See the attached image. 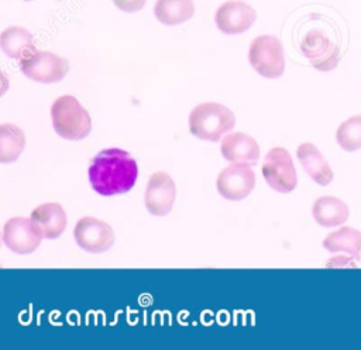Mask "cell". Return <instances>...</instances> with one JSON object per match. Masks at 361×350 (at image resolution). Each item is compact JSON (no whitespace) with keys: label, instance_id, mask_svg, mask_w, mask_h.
Wrapping results in <instances>:
<instances>
[{"label":"cell","instance_id":"cell-1","mask_svg":"<svg viewBox=\"0 0 361 350\" xmlns=\"http://www.w3.org/2000/svg\"><path fill=\"white\" fill-rule=\"evenodd\" d=\"M138 176L135 159L124 150L107 148L94 155L89 167L92 188L103 196L130 191Z\"/></svg>","mask_w":361,"mask_h":350},{"label":"cell","instance_id":"cell-2","mask_svg":"<svg viewBox=\"0 0 361 350\" xmlns=\"http://www.w3.org/2000/svg\"><path fill=\"white\" fill-rule=\"evenodd\" d=\"M235 124L233 111L221 103L204 102L189 113V130L202 140L219 141Z\"/></svg>","mask_w":361,"mask_h":350},{"label":"cell","instance_id":"cell-3","mask_svg":"<svg viewBox=\"0 0 361 350\" xmlns=\"http://www.w3.org/2000/svg\"><path fill=\"white\" fill-rule=\"evenodd\" d=\"M52 126L66 140H83L90 134L92 120L87 110L71 95L59 96L51 106Z\"/></svg>","mask_w":361,"mask_h":350},{"label":"cell","instance_id":"cell-4","mask_svg":"<svg viewBox=\"0 0 361 350\" xmlns=\"http://www.w3.org/2000/svg\"><path fill=\"white\" fill-rule=\"evenodd\" d=\"M251 66L264 78H279L285 71L283 47L275 35L264 34L257 37L248 51Z\"/></svg>","mask_w":361,"mask_h":350},{"label":"cell","instance_id":"cell-5","mask_svg":"<svg viewBox=\"0 0 361 350\" xmlns=\"http://www.w3.org/2000/svg\"><path fill=\"white\" fill-rule=\"evenodd\" d=\"M300 51L319 71L327 72L337 66L340 47L322 28L309 30L300 41Z\"/></svg>","mask_w":361,"mask_h":350},{"label":"cell","instance_id":"cell-6","mask_svg":"<svg viewBox=\"0 0 361 350\" xmlns=\"http://www.w3.org/2000/svg\"><path fill=\"white\" fill-rule=\"evenodd\" d=\"M262 176L274 191L282 193L292 192L298 178L290 154L282 147L269 150L262 162Z\"/></svg>","mask_w":361,"mask_h":350},{"label":"cell","instance_id":"cell-7","mask_svg":"<svg viewBox=\"0 0 361 350\" xmlns=\"http://www.w3.org/2000/svg\"><path fill=\"white\" fill-rule=\"evenodd\" d=\"M21 72L41 83H54L65 78L69 71V64L65 58L49 51H35L28 58L20 61Z\"/></svg>","mask_w":361,"mask_h":350},{"label":"cell","instance_id":"cell-8","mask_svg":"<svg viewBox=\"0 0 361 350\" xmlns=\"http://www.w3.org/2000/svg\"><path fill=\"white\" fill-rule=\"evenodd\" d=\"M44 239L39 226L32 217H11L3 227V243L17 254H30Z\"/></svg>","mask_w":361,"mask_h":350},{"label":"cell","instance_id":"cell-9","mask_svg":"<svg viewBox=\"0 0 361 350\" xmlns=\"http://www.w3.org/2000/svg\"><path fill=\"white\" fill-rule=\"evenodd\" d=\"M73 237L85 251L103 253L113 246L114 231L106 222L93 216H85L76 222Z\"/></svg>","mask_w":361,"mask_h":350},{"label":"cell","instance_id":"cell-10","mask_svg":"<svg viewBox=\"0 0 361 350\" xmlns=\"http://www.w3.org/2000/svg\"><path fill=\"white\" fill-rule=\"evenodd\" d=\"M255 185V174L247 162H233L217 176V191L228 200H241L250 195Z\"/></svg>","mask_w":361,"mask_h":350},{"label":"cell","instance_id":"cell-11","mask_svg":"<svg viewBox=\"0 0 361 350\" xmlns=\"http://www.w3.org/2000/svg\"><path fill=\"white\" fill-rule=\"evenodd\" d=\"M176 196L173 179L165 171L154 172L145 188V207L151 215L164 216L172 210Z\"/></svg>","mask_w":361,"mask_h":350},{"label":"cell","instance_id":"cell-12","mask_svg":"<svg viewBox=\"0 0 361 350\" xmlns=\"http://www.w3.org/2000/svg\"><path fill=\"white\" fill-rule=\"evenodd\" d=\"M255 10L245 1L228 0L223 3L216 14V25L224 34H241L247 31L255 21Z\"/></svg>","mask_w":361,"mask_h":350},{"label":"cell","instance_id":"cell-13","mask_svg":"<svg viewBox=\"0 0 361 350\" xmlns=\"http://www.w3.org/2000/svg\"><path fill=\"white\" fill-rule=\"evenodd\" d=\"M221 155L230 162L255 164L259 158V145L248 134L243 131L228 133L221 140Z\"/></svg>","mask_w":361,"mask_h":350},{"label":"cell","instance_id":"cell-14","mask_svg":"<svg viewBox=\"0 0 361 350\" xmlns=\"http://www.w3.org/2000/svg\"><path fill=\"white\" fill-rule=\"evenodd\" d=\"M31 217L39 226L45 239L59 237L66 227V215L63 207L55 202H47L31 212Z\"/></svg>","mask_w":361,"mask_h":350},{"label":"cell","instance_id":"cell-15","mask_svg":"<svg viewBox=\"0 0 361 350\" xmlns=\"http://www.w3.org/2000/svg\"><path fill=\"white\" fill-rule=\"evenodd\" d=\"M298 158L309 176L319 185L326 186L333 181V171L317 147L312 143H303L298 147Z\"/></svg>","mask_w":361,"mask_h":350},{"label":"cell","instance_id":"cell-16","mask_svg":"<svg viewBox=\"0 0 361 350\" xmlns=\"http://www.w3.org/2000/svg\"><path fill=\"white\" fill-rule=\"evenodd\" d=\"M0 45L3 52L18 62L28 58L32 52L37 51L32 35L23 27L11 25L7 27L0 35Z\"/></svg>","mask_w":361,"mask_h":350},{"label":"cell","instance_id":"cell-17","mask_svg":"<svg viewBox=\"0 0 361 350\" xmlns=\"http://www.w3.org/2000/svg\"><path fill=\"white\" fill-rule=\"evenodd\" d=\"M314 220L323 227L340 226L348 219V206L338 198L322 196L312 209Z\"/></svg>","mask_w":361,"mask_h":350},{"label":"cell","instance_id":"cell-18","mask_svg":"<svg viewBox=\"0 0 361 350\" xmlns=\"http://www.w3.org/2000/svg\"><path fill=\"white\" fill-rule=\"evenodd\" d=\"M193 13V0H157L154 6L155 18L165 25H179L190 20Z\"/></svg>","mask_w":361,"mask_h":350},{"label":"cell","instance_id":"cell-19","mask_svg":"<svg viewBox=\"0 0 361 350\" xmlns=\"http://www.w3.org/2000/svg\"><path fill=\"white\" fill-rule=\"evenodd\" d=\"M323 247L327 251H344L354 260H361V231L353 227H341L330 234L323 241Z\"/></svg>","mask_w":361,"mask_h":350},{"label":"cell","instance_id":"cell-20","mask_svg":"<svg viewBox=\"0 0 361 350\" xmlns=\"http://www.w3.org/2000/svg\"><path fill=\"white\" fill-rule=\"evenodd\" d=\"M25 147L24 131L10 123L0 126V161L7 164L16 161Z\"/></svg>","mask_w":361,"mask_h":350},{"label":"cell","instance_id":"cell-21","mask_svg":"<svg viewBox=\"0 0 361 350\" xmlns=\"http://www.w3.org/2000/svg\"><path fill=\"white\" fill-rule=\"evenodd\" d=\"M338 145L345 151L361 148V114L353 116L343 121L336 133Z\"/></svg>","mask_w":361,"mask_h":350},{"label":"cell","instance_id":"cell-22","mask_svg":"<svg viewBox=\"0 0 361 350\" xmlns=\"http://www.w3.org/2000/svg\"><path fill=\"white\" fill-rule=\"evenodd\" d=\"M114 4L126 11V13H134V11H138L144 7L145 4V0H113Z\"/></svg>","mask_w":361,"mask_h":350}]
</instances>
